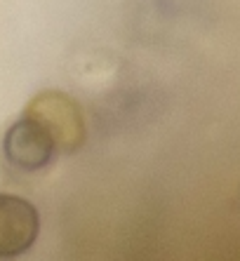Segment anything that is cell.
I'll return each mask as SVG.
<instances>
[{
    "label": "cell",
    "mask_w": 240,
    "mask_h": 261,
    "mask_svg": "<svg viewBox=\"0 0 240 261\" xmlns=\"http://www.w3.org/2000/svg\"><path fill=\"white\" fill-rule=\"evenodd\" d=\"M235 198H238V207H240V184H238V195Z\"/></svg>",
    "instance_id": "obj_4"
},
{
    "label": "cell",
    "mask_w": 240,
    "mask_h": 261,
    "mask_svg": "<svg viewBox=\"0 0 240 261\" xmlns=\"http://www.w3.org/2000/svg\"><path fill=\"white\" fill-rule=\"evenodd\" d=\"M40 233V214L36 205L19 195H0V259L26 254Z\"/></svg>",
    "instance_id": "obj_3"
},
{
    "label": "cell",
    "mask_w": 240,
    "mask_h": 261,
    "mask_svg": "<svg viewBox=\"0 0 240 261\" xmlns=\"http://www.w3.org/2000/svg\"><path fill=\"white\" fill-rule=\"evenodd\" d=\"M26 116L36 118L54 137L57 151H76L85 139V122L78 103L64 92H42L26 109Z\"/></svg>",
    "instance_id": "obj_1"
},
{
    "label": "cell",
    "mask_w": 240,
    "mask_h": 261,
    "mask_svg": "<svg viewBox=\"0 0 240 261\" xmlns=\"http://www.w3.org/2000/svg\"><path fill=\"white\" fill-rule=\"evenodd\" d=\"M3 153L7 163L19 172H40L57 155L54 137L36 118L24 116L7 129L3 139Z\"/></svg>",
    "instance_id": "obj_2"
}]
</instances>
